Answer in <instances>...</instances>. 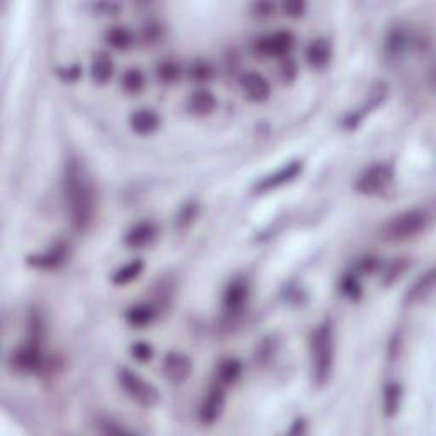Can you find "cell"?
Segmentation results:
<instances>
[{"label":"cell","mask_w":436,"mask_h":436,"mask_svg":"<svg viewBox=\"0 0 436 436\" xmlns=\"http://www.w3.org/2000/svg\"><path fill=\"white\" fill-rule=\"evenodd\" d=\"M67 212L77 232H85L92 225L96 213V195L84 167L78 160H70L63 174Z\"/></svg>","instance_id":"obj_1"},{"label":"cell","mask_w":436,"mask_h":436,"mask_svg":"<svg viewBox=\"0 0 436 436\" xmlns=\"http://www.w3.org/2000/svg\"><path fill=\"white\" fill-rule=\"evenodd\" d=\"M310 358L314 382L317 387H324L334 367V327L331 320H324L310 334Z\"/></svg>","instance_id":"obj_2"},{"label":"cell","mask_w":436,"mask_h":436,"mask_svg":"<svg viewBox=\"0 0 436 436\" xmlns=\"http://www.w3.org/2000/svg\"><path fill=\"white\" fill-rule=\"evenodd\" d=\"M431 217L426 210H406V212L399 213V215L392 217L391 220L385 224L384 237L387 241L392 242H402L409 241V239L417 237L423 232H426V228L430 227Z\"/></svg>","instance_id":"obj_3"},{"label":"cell","mask_w":436,"mask_h":436,"mask_svg":"<svg viewBox=\"0 0 436 436\" xmlns=\"http://www.w3.org/2000/svg\"><path fill=\"white\" fill-rule=\"evenodd\" d=\"M118 384H120L121 391L127 394V397L138 406L153 407L159 402V391L152 384H149L144 377L131 371L130 368H121L118 371Z\"/></svg>","instance_id":"obj_4"},{"label":"cell","mask_w":436,"mask_h":436,"mask_svg":"<svg viewBox=\"0 0 436 436\" xmlns=\"http://www.w3.org/2000/svg\"><path fill=\"white\" fill-rule=\"evenodd\" d=\"M394 181V167L387 162H377L367 167L355 182V191L362 196H380Z\"/></svg>","instance_id":"obj_5"},{"label":"cell","mask_w":436,"mask_h":436,"mask_svg":"<svg viewBox=\"0 0 436 436\" xmlns=\"http://www.w3.org/2000/svg\"><path fill=\"white\" fill-rule=\"evenodd\" d=\"M293 45H295V36L290 31H276L256 39L252 50H254V55L261 58H280L292 52Z\"/></svg>","instance_id":"obj_6"},{"label":"cell","mask_w":436,"mask_h":436,"mask_svg":"<svg viewBox=\"0 0 436 436\" xmlns=\"http://www.w3.org/2000/svg\"><path fill=\"white\" fill-rule=\"evenodd\" d=\"M45 364L43 345H36V342L28 341L10 356V367L19 373H38L45 368Z\"/></svg>","instance_id":"obj_7"},{"label":"cell","mask_w":436,"mask_h":436,"mask_svg":"<svg viewBox=\"0 0 436 436\" xmlns=\"http://www.w3.org/2000/svg\"><path fill=\"white\" fill-rule=\"evenodd\" d=\"M302 171H303V160H292V162L285 164L283 167H280V169L274 171V173L261 177V179L256 182L254 191L256 193L274 191V189L295 181L296 177L302 174Z\"/></svg>","instance_id":"obj_8"},{"label":"cell","mask_w":436,"mask_h":436,"mask_svg":"<svg viewBox=\"0 0 436 436\" xmlns=\"http://www.w3.org/2000/svg\"><path fill=\"white\" fill-rule=\"evenodd\" d=\"M67 259H69V248L65 242H56L45 252L28 256L26 264L38 271H55L62 268Z\"/></svg>","instance_id":"obj_9"},{"label":"cell","mask_w":436,"mask_h":436,"mask_svg":"<svg viewBox=\"0 0 436 436\" xmlns=\"http://www.w3.org/2000/svg\"><path fill=\"white\" fill-rule=\"evenodd\" d=\"M162 373L171 384L181 385L191 377L193 373V362L189 356H186L181 351L167 353L166 358L162 360Z\"/></svg>","instance_id":"obj_10"},{"label":"cell","mask_w":436,"mask_h":436,"mask_svg":"<svg viewBox=\"0 0 436 436\" xmlns=\"http://www.w3.org/2000/svg\"><path fill=\"white\" fill-rule=\"evenodd\" d=\"M225 407V387L215 384V387L206 394V397L203 399L201 406L198 411V419L199 423L205 424V426H212L220 419L221 413H224Z\"/></svg>","instance_id":"obj_11"},{"label":"cell","mask_w":436,"mask_h":436,"mask_svg":"<svg viewBox=\"0 0 436 436\" xmlns=\"http://www.w3.org/2000/svg\"><path fill=\"white\" fill-rule=\"evenodd\" d=\"M241 89L244 92V98L248 101L256 102H264L270 99L271 96V84L263 74L257 72H246L241 77Z\"/></svg>","instance_id":"obj_12"},{"label":"cell","mask_w":436,"mask_h":436,"mask_svg":"<svg viewBox=\"0 0 436 436\" xmlns=\"http://www.w3.org/2000/svg\"><path fill=\"white\" fill-rule=\"evenodd\" d=\"M248 298H249L248 281L242 280V278H237V280L232 281L224 293V307L225 310H227V314L235 316V314L241 312V310L244 309Z\"/></svg>","instance_id":"obj_13"},{"label":"cell","mask_w":436,"mask_h":436,"mask_svg":"<svg viewBox=\"0 0 436 436\" xmlns=\"http://www.w3.org/2000/svg\"><path fill=\"white\" fill-rule=\"evenodd\" d=\"M157 234H159V228H157V225L153 221H140V224L133 225L127 232L124 244L131 249L146 248V246H150L155 241Z\"/></svg>","instance_id":"obj_14"},{"label":"cell","mask_w":436,"mask_h":436,"mask_svg":"<svg viewBox=\"0 0 436 436\" xmlns=\"http://www.w3.org/2000/svg\"><path fill=\"white\" fill-rule=\"evenodd\" d=\"M435 290V271L428 270L426 273L421 274L416 281L413 283V287L409 288L406 293V305H417V303H423L433 295Z\"/></svg>","instance_id":"obj_15"},{"label":"cell","mask_w":436,"mask_h":436,"mask_svg":"<svg viewBox=\"0 0 436 436\" xmlns=\"http://www.w3.org/2000/svg\"><path fill=\"white\" fill-rule=\"evenodd\" d=\"M159 127H160V116L153 109L142 108L135 111L130 118L131 131L140 135V137H146V135L155 133Z\"/></svg>","instance_id":"obj_16"},{"label":"cell","mask_w":436,"mask_h":436,"mask_svg":"<svg viewBox=\"0 0 436 436\" xmlns=\"http://www.w3.org/2000/svg\"><path fill=\"white\" fill-rule=\"evenodd\" d=\"M305 58L312 69H324L332 58V45L326 38H317L307 46Z\"/></svg>","instance_id":"obj_17"},{"label":"cell","mask_w":436,"mask_h":436,"mask_svg":"<svg viewBox=\"0 0 436 436\" xmlns=\"http://www.w3.org/2000/svg\"><path fill=\"white\" fill-rule=\"evenodd\" d=\"M186 108L193 116H208L217 108V99L212 92L201 89V91H196L189 96Z\"/></svg>","instance_id":"obj_18"},{"label":"cell","mask_w":436,"mask_h":436,"mask_svg":"<svg viewBox=\"0 0 436 436\" xmlns=\"http://www.w3.org/2000/svg\"><path fill=\"white\" fill-rule=\"evenodd\" d=\"M113 72H114V63H113V60H111V56L108 55V53H105V52L96 53L94 58H92V63H91L92 82L98 85L108 84V82L111 80V77H113Z\"/></svg>","instance_id":"obj_19"},{"label":"cell","mask_w":436,"mask_h":436,"mask_svg":"<svg viewBox=\"0 0 436 436\" xmlns=\"http://www.w3.org/2000/svg\"><path fill=\"white\" fill-rule=\"evenodd\" d=\"M242 373V363L237 358H225L217 367V384L221 387H230L239 380Z\"/></svg>","instance_id":"obj_20"},{"label":"cell","mask_w":436,"mask_h":436,"mask_svg":"<svg viewBox=\"0 0 436 436\" xmlns=\"http://www.w3.org/2000/svg\"><path fill=\"white\" fill-rule=\"evenodd\" d=\"M384 414L385 417H395L399 414L400 404H402V387L397 384V382H391L384 387Z\"/></svg>","instance_id":"obj_21"},{"label":"cell","mask_w":436,"mask_h":436,"mask_svg":"<svg viewBox=\"0 0 436 436\" xmlns=\"http://www.w3.org/2000/svg\"><path fill=\"white\" fill-rule=\"evenodd\" d=\"M144 268L145 264L142 259L130 261V263H127L124 266H121L120 270L114 271L111 281H113V285H116V287H127V285H130L131 281L137 280V278L144 273Z\"/></svg>","instance_id":"obj_22"},{"label":"cell","mask_w":436,"mask_h":436,"mask_svg":"<svg viewBox=\"0 0 436 436\" xmlns=\"http://www.w3.org/2000/svg\"><path fill=\"white\" fill-rule=\"evenodd\" d=\"M153 319H155V309L149 303H138V305L128 309L127 312V323L131 327H146L153 323Z\"/></svg>","instance_id":"obj_23"},{"label":"cell","mask_w":436,"mask_h":436,"mask_svg":"<svg viewBox=\"0 0 436 436\" xmlns=\"http://www.w3.org/2000/svg\"><path fill=\"white\" fill-rule=\"evenodd\" d=\"M105 38L111 48L118 50V52H124V50H128L133 45V34L124 26H113L111 30L106 31Z\"/></svg>","instance_id":"obj_24"},{"label":"cell","mask_w":436,"mask_h":436,"mask_svg":"<svg viewBox=\"0 0 436 436\" xmlns=\"http://www.w3.org/2000/svg\"><path fill=\"white\" fill-rule=\"evenodd\" d=\"M409 266L411 261L407 259V257H399V259L392 261V263L385 268L384 273H382V283H384L385 287H391V285L397 283L400 276L406 273Z\"/></svg>","instance_id":"obj_25"},{"label":"cell","mask_w":436,"mask_h":436,"mask_svg":"<svg viewBox=\"0 0 436 436\" xmlns=\"http://www.w3.org/2000/svg\"><path fill=\"white\" fill-rule=\"evenodd\" d=\"M121 87L128 94H138L145 87V75L140 69H130L121 77Z\"/></svg>","instance_id":"obj_26"},{"label":"cell","mask_w":436,"mask_h":436,"mask_svg":"<svg viewBox=\"0 0 436 436\" xmlns=\"http://www.w3.org/2000/svg\"><path fill=\"white\" fill-rule=\"evenodd\" d=\"M155 74L159 82H162V84H174V82L179 80L181 67L174 60H164L157 65Z\"/></svg>","instance_id":"obj_27"},{"label":"cell","mask_w":436,"mask_h":436,"mask_svg":"<svg viewBox=\"0 0 436 436\" xmlns=\"http://www.w3.org/2000/svg\"><path fill=\"white\" fill-rule=\"evenodd\" d=\"M43 339H45V324H43L41 316L33 310L28 319V341L43 345Z\"/></svg>","instance_id":"obj_28"},{"label":"cell","mask_w":436,"mask_h":436,"mask_svg":"<svg viewBox=\"0 0 436 436\" xmlns=\"http://www.w3.org/2000/svg\"><path fill=\"white\" fill-rule=\"evenodd\" d=\"M341 293L346 296V298L353 300V302L362 298V293H363L362 285H360L358 278H356L355 274H346V276L342 278Z\"/></svg>","instance_id":"obj_29"},{"label":"cell","mask_w":436,"mask_h":436,"mask_svg":"<svg viewBox=\"0 0 436 436\" xmlns=\"http://www.w3.org/2000/svg\"><path fill=\"white\" fill-rule=\"evenodd\" d=\"M198 212H199L198 203H196V201L186 203V205L179 210V213H177L176 227L177 228H188L189 225H191L193 221H195V218L198 217Z\"/></svg>","instance_id":"obj_30"},{"label":"cell","mask_w":436,"mask_h":436,"mask_svg":"<svg viewBox=\"0 0 436 436\" xmlns=\"http://www.w3.org/2000/svg\"><path fill=\"white\" fill-rule=\"evenodd\" d=\"M130 353H131V356H133V360L145 363V362H149V360H152L153 348L149 345V342L137 341V342H133V345H131Z\"/></svg>","instance_id":"obj_31"},{"label":"cell","mask_w":436,"mask_h":436,"mask_svg":"<svg viewBox=\"0 0 436 436\" xmlns=\"http://www.w3.org/2000/svg\"><path fill=\"white\" fill-rule=\"evenodd\" d=\"M212 74H213L212 67H210L206 62H201V60H199V62H196L191 69L193 78L198 82H206L210 77H212Z\"/></svg>","instance_id":"obj_32"},{"label":"cell","mask_w":436,"mask_h":436,"mask_svg":"<svg viewBox=\"0 0 436 436\" xmlns=\"http://www.w3.org/2000/svg\"><path fill=\"white\" fill-rule=\"evenodd\" d=\"M305 7H307L305 3L298 2V0H293V2L283 3L285 16L293 17V19H296V17H302L303 12H305Z\"/></svg>","instance_id":"obj_33"},{"label":"cell","mask_w":436,"mask_h":436,"mask_svg":"<svg viewBox=\"0 0 436 436\" xmlns=\"http://www.w3.org/2000/svg\"><path fill=\"white\" fill-rule=\"evenodd\" d=\"M280 74H281V78H283V82H292L296 75L295 62H293V60H290V58L285 60V62L281 63Z\"/></svg>","instance_id":"obj_34"},{"label":"cell","mask_w":436,"mask_h":436,"mask_svg":"<svg viewBox=\"0 0 436 436\" xmlns=\"http://www.w3.org/2000/svg\"><path fill=\"white\" fill-rule=\"evenodd\" d=\"M101 428H99V431L105 435H121V433H127V430L121 426H118L116 423H113V421L106 419V421H101Z\"/></svg>","instance_id":"obj_35"},{"label":"cell","mask_w":436,"mask_h":436,"mask_svg":"<svg viewBox=\"0 0 436 436\" xmlns=\"http://www.w3.org/2000/svg\"><path fill=\"white\" fill-rule=\"evenodd\" d=\"M60 77L63 78L65 82H77V78L80 77V69L77 65L75 67H67L60 72Z\"/></svg>","instance_id":"obj_36"},{"label":"cell","mask_w":436,"mask_h":436,"mask_svg":"<svg viewBox=\"0 0 436 436\" xmlns=\"http://www.w3.org/2000/svg\"><path fill=\"white\" fill-rule=\"evenodd\" d=\"M273 10H274L273 3H256L254 6V12L261 17L271 16V14H273Z\"/></svg>","instance_id":"obj_37"},{"label":"cell","mask_w":436,"mask_h":436,"mask_svg":"<svg viewBox=\"0 0 436 436\" xmlns=\"http://www.w3.org/2000/svg\"><path fill=\"white\" fill-rule=\"evenodd\" d=\"M375 268H377V259L375 257H364V259H362V263H360V270L363 273H370Z\"/></svg>","instance_id":"obj_38"},{"label":"cell","mask_w":436,"mask_h":436,"mask_svg":"<svg viewBox=\"0 0 436 436\" xmlns=\"http://www.w3.org/2000/svg\"><path fill=\"white\" fill-rule=\"evenodd\" d=\"M96 9L102 10V14H113L114 16V14L120 10V6H118V3H98Z\"/></svg>","instance_id":"obj_39"},{"label":"cell","mask_w":436,"mask_h":436,"mask_svg":"<svg viewBox=\"0 0 436 436\" xmlns=\"http://www.w3.org/2000/svg\"><path fill=\"white\" fill-rule=\"evenodd\" d=\"M159 33H160L159 26H155V24H150V26L145 28V39L149 43H150V39L153 41V39L159 38Z\"/></svg>","instance_id":"obj_40"}]
</instances>
